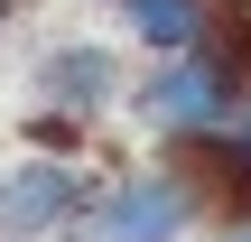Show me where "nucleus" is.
I'll return each mask as SVG.
<instances>
[{
	"mask_svg": "<svg viewBox=\"0 0 251 242\" xmlns=\"http://www.w3.org/2000/svg\"><path fill=\"white\" fill-rule=\"evenodd\" d=\"M251 112V19L233 9L205 47H177V56H149V75L130 84V121L168 149H205L224 140Z\"/></svg>",
	"mask_w": 251,
	"mask_h": 242,
	"instance_id": "f257e3e1",
	"label": "nucleus"
},
{
	"mask_svg": "<svg viewBox=\"0 0 251 242\" xmlns=\"http://www.w3.org/2000/svg\"><path fill=\"white\" fill-rule=\"evenodd\" d=\"M205 205H214V187H205V168L177 149V159H158V168L102 177L93 205H84V224H75V242H186L205 224Z\"/></svg>",
	"mask_w": 251,
	"mask_h": 242,
	"instance_id": "f03ea898",
	"label": "nucleus"
},
{
	"mask_svg": "<svg viewBox=\"0 0 251 242\" xmlns=\"http://www.w3.org/2000/svg\"><path fill=\"white\" fill-rule=\"evenodd\" d=\"M93 168L65 149H28L0 168V242H75L84 205H93Z\"/></svg>",
	"mask_w": 251,
	"mask_h": 242,
	"instance_id": "7ed1b4c3",
	"label": "nucleus"
},
{
	"mask_svg": "<svg viewBox=\"0 0 251 242\" xmlns=\"http://www.w3.org/2000/svg\"><path fill=\"white\" fill-rule=\"evenodd\" d=\"M37 103L65 112V121H102V112H121V103H130V65H121V47H112V37H56V47L37 56Z\"/></svg>",
	"mask_w": 251,
	"mask_h": 242,
	"instance_id": "20e7f679",
	"label": "nucleus"
},
{
	"mask_svg": "<svg viewBox=\"0 0 251 242\" xmlns=\"http://www.w3.org/2000/svg\"><path fill=\"white\" fill-rule=\"evenodd\" d=\"M224 19H233V0H121V28H130V47H149V56L205 47Z\"/></svg>",
	"mask_w": 251,
	"mask_h": 242,
	"instance_id": "39448f33",
	"label": "nucleus"
},
{
	"mask_svg": "<svg viewBox=\"0 0 251 242\" xmlns=\"http://www.w3.org/2000/svg\"><path fill=\"white\" fill-rule=\"evenodd\" d=\"M205 159L224 168V187H214V196H233V205H251V112L233 121V131H224V140H205Z\"/></svg>",
	"mask_w": 251,
	"mask_h": 242,
	"instance_id": "423d86ee",
	"label": "nucleus"
},
{
	"mask_svg": "<svg viewBox=\"0 0 251 242\" xmlns=\"http://www.w3.org/2000/svg\"><path fill=\"white\" fill-rule=\"evenodd\" d=\"M224 242H251V224H242V233H224Z\"/></svg>",
	"mask_w": 251,
	"mask_h": 242,
	"instance_id": "0eeeda50",
	"label": "nucleus"
}]
</instances>
